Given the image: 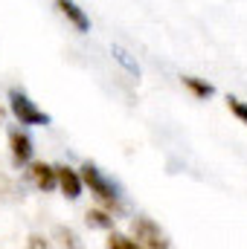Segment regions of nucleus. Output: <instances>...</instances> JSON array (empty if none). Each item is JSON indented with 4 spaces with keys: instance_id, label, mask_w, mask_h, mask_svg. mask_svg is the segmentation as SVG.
<instances>
[{
    "instance_id": "nucleus-1",
    "label": "nucleus",
    "mask_w": 247,
    "mask_h": 249,
    "mask_svg": "<svg viewBox=\"0 0 247 249\" xmlns=\"http://www.w3.org/2000/svg\"><path fill=\"white\" fill-rule=\"evenodd\" d=\"M79 177H82V186L90 188V194L105 206V212H123V188L117 186L96 162H82V168H79Z\"/></svg>"
},
{
    "instance_id": "nucleus-2",
    "label": "nucleus",
    "mask_w": 247,
    "mask_h": 249,
    "mask_svg": "<svg viewBox=\"0 0 247 249\" xmlns=\"http://www.w3.org/2000/svg\"><path fill=\"white\" fill-rule=\"evenodd\" d=\"M9 110H12V116L18 119L21 127H47V124L53 122V116L47 110H41L29 99V93L21 90V87H12L9 90Z\"/></svg>"
},
{
    "instance_id": "nucleus-3",
    "label": "nucleus",
    "mask_w": 247,
    "mask_h": 249,
    "mask_svg": "<svg viewBox=\"0 0 247 249\" xmlns=\"http://www.w3.org/2000/svg\"><path fill=\"white\" fill-rule=\"evenodd\" d=\"M131 232H134V241H137V247H140V249H172L169 235H166V232L151 220V217H145V214L134 217Z\"/></svg>"
},
{
    "instance_id": "nucleus-4",
    "label": "nucleus",
    "mask_w": 247,
    "mask_h": 249,
    "mask_svg": "<svg viewBox=\"0 0 247 249\" xmlns=\"http://www.w3.org/2000/svg\"><path fill=\"white\" fill-rule=\"evenodd\" d=\"M9 154H12V162L15 168H26L35 157V142L32 136L23 130V127H9Z\"/></svg>"
},
{
    "instance_id": "nucleus-5",
    "label": "nucleus",
    "mask_w": 247,
    "mask_h": 249,
    "mask_svg": "<svg viewBox=\"0 0 247 249\" xmlns=\"http://www.w3.org/2000/svg\"><path fill=\"white\" fill-rule=\"evenodd\" d=\"M56 9H59V15H62L76 32H82V35L90 32V18H87V12L76 0H56Z\"/></svg>"
},
{
    "instance_id": "nucleus-6",
    "label": "nucleus",
    "mask_w": 247,
    "mask_h": 249,
    "mask_svg": "<svg viewBox=\"0 0 247 249\" xmlns=\"http://www.w3.org/2000/svg\"><path fill=\"white\" fill-rule=\"evenodd\" d=\"M26 177H29V183L38 188V191H53L56 186V165H50V162H29L26 165Z\"/></svg>"
},
{
    "instance_id": "nucleus-7",
    "label": "nucleus",
    "mask_w": 247,
    "mask_h": 249,
    "mask_svg": "<svg viewBox=\"0 0 247 249\" xmlns=\"http://www.w3.org/2000/svg\"><path fill=\"white\" fill-rule=\"evenodd\" d=\"M56 186L64 191L67 200H79V197H82V188H84L79 171L70 168V165H56Z\"/></svg>"
},
{
    "instance_id": "nucleus-8",
    "label": "nucleus",
    "mask_w": 247,
    "mask_h": 249,
    "mask_svg": "<svg viewBox=\"0 0 247 249\" xmlns=\"http://www.w3.org/2000/svg\"><path fill=\"white\" fill-rule=\"evenodd\" d=\"M181 81H184V87L195 96V99H209V96H215V87H212L209 81L198 78V75H184Z\"/></svg>"
},
{
    "instance_id": "nucleus-9",
    "label": "nucleus",
    "mask_w": 247,
    "mask_h": 249,
    "mask_svg": "<svg viewBox=\"0 0 247 249\" xmlns=\"http://www.w3.org/2000/svg\"><path fill=\"white\" fill-rule=\"evenodd\" d=\"M114 214L111 212H105V209H87L84 212V223L90 226V229H114Z\"/></svg>"
},
{
    "instance_id": "nucleus-10",
    "label": "nucleus",
    "mask_w": 247,
    "mask_h": 249,
    "mask_svg": "<svg viewBox=\"0 0 247 249\" xmlns=\"http://www.w3.org/2000/svg\"><path fill=\"white\" fill-rule=\"evenodd\" d=\"M111 55H114V61L120 64V67H123L125 72H128V75L140 78V64L134 61V58H131V53H128L125 47H120V44H114V47H111Z\"/></svg>"
},
{
    "instance_id": "nucleus-11",
    "label": "nucleus",
    "mask_w": 247,
    "mask_h": 249,
    "mask_svg": "<svg viewBox=\"0 0 247 249\" xmlns=\"http://www.w3.org/2000/svg\"><path fill=\"white\" fill-rule=\"evenodd\" d=\"M56 238H59V247L62 249H82L79 235H76L73 229H67V226H59V229H56Z\"/></svg>"
},
{
    "instance_id": "nucleus-12",
    "label": "nucleus",
    "mask_w": 247,
    "mask_h": 249,
    "mask_svg": "<svg viewBox=\"0 0 247 249\" xmlns=\"http://www.w3.org/2000/svg\"><path fill=\"white\" fill-rule=\"evenodd\" d=\"M105 249H140V247H137L134 238H128V235H123V232H111Z\"/></svg>"
},
{
    "instance_id": "nucleus-13",
    "label": "nucleus",
    "mask_w": 247,
    "mask_h": 249,
    "mask_svg": "<svg viewBox=\"0 0 247 249\" xmlns=\"http://www.w3.org/2000/svg\"><path fill=\"white\" fill-rule=\"evenodd\" d=\"M227 110L239 119V122H245L247 124V105L239 99V96H227Z\"/></svg>"
},
{
    "instance_id": "nucleus-14",
    "label": "nucleus",
    "mask_w": 247,
    "mask_h": 249,
    "mask_svg": "<svg viewBox=\"0 0 247 249\" xmlns=\"http://www.w3.org/2000/svg\"><path fill=\"white\" fill-rule=\"evenodd\" d=\"M26 249H50V241H47L44 235H38V232H32V235L26 238Z\"/></svg>"
},
{
    "instance_id": "nucleus-15",
    "label": "nucleus",
    "mask_w": 247,
    "mask_h": 249,
    "mask_svg": "<svg viewBox=\"0 0 247 249\" xmlns=\"http://www.w3.org/2000/svg\"><path fill=\"white\" fill-rule=\"evenodd\" d=\"M3 119H6V110H3V107H0V124H3Z\"/></svg>"
}]
</instances>
